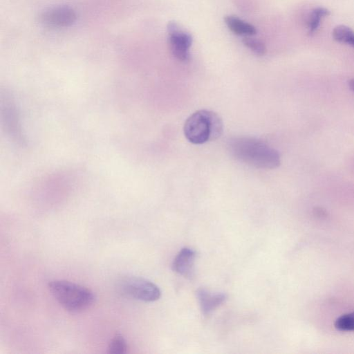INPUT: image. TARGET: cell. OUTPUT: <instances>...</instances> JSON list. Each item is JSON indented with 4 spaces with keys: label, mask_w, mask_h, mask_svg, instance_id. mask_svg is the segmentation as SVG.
Returning <instances> with one entry per match:
<instances>
[{
    "label": "cell",
    "mask_w": 354,
    "mask_h": 354,
    "mask_svg": "<svg viewBox=\"0 0 354 354\" xmlns=\"http://www.w3.org/2000/svg\"><path fill=\"white\" fill-rule=\"evenodd\" d=\"M229 147L236 159L249 165L260 169H274L280 165L279 152L255 138H234Z\"/></svg>",
    "instance_id": "cell-1"
},
{
    "label": "cell",
    "mask_w": 354,
    "mask_h": 354,
    "mask_svg": "<svg viewBox=\"0 0 354 354\" xmlns=\"http://www.w3.org/2000/svg\"><path fill=\"white\" fill-rule=\"evenodd\" d=\"M223 124L216 113L201 109L186 120L183 131L187 140L196 145L216 140L222 134Z\"/></svg>",
    "instance_id": "cell-2"
},
{
    "label": "cell",
    "mask_w": 354,
    "mask_h": 354,
    "mask_svg": "<svg viewBox=\"0 0 354 354\" xmlns=\"http://www.w3.org/2000/svg\"><path fill=\"white\" fill-rule=\"evenodd\" d=\"M48 288L59 304L72 313L89 308L95 300V296L91 290L73 282L55 280L48 283Z\"/></svg>",
    "instance_id": "cell-3"
},
{
    "label": "cell",
    "mask_w": 354,
    "mask_h": 354,
    "mask_svg": "<svg viewBox=\"0 0 354 354\" xmlns=\"http://www.w3.org/2000/svg\"><path fill=\"white\" fill-rule=\"evenodd\" d=\"M122 294L137 300L151 302L161 295L159 288L151 281L139 277H126L119 283Z\"/></svg>",
    "instance_id": "cell-4"
},
{
    "label": "cell",
    "mask_w": 354,
    "mask_h": 354,
    "mask_svg": "<svg viewBox=\"0 0 354 354\" xmlns=\"http://www.w3.org/2000/svg\"><path fill=\"white\" fill-rule=\"evenodd\" d=\"M168 41L172 55L180 62L189 59V48L192 44V35L182 29L174 21L167 25Z\"/></svg>",
    "instance_id": "cell-5"
},
{
    "label": "cell",
    "mask_w": 354,
    "mask_h": 354,
    "mask_svg": "<svg viewBox=\"0 0 354 354\" xmlns=\"http://www.w3.org/2000/svg\"><path fill=\"white\" fill-rule=\"evenodd\" d=\"M76 20L75 11L68 6H59L44 11L40 16L42 24L50 27L63 28L71 26Z\"/></svg>",
    "instance_id": "cell-6"
},
{
    "label": "cell",
    "mask_w": 354,
    "mask_h": 354,
    "mask_svg": "<svg viewBox=\"0 0 354 354\" xmlns=\"http://www.w3.org/2000/svg\"><path fill=\"white\" fill-rule=\"evenodd\" d=\"M196 252L191 248H183L176 256L172 269L179 274L192 279L194 275Z\"/></svg>",
    "instance_id": "cell-7"
},
{
    "label": "cell",
    "mask_w": 354,
    "mask_h": 354,
    "mask_svg": "<svg viewBox=\"0 0 354 354\" xmlns=\"http://www.w3.org/2000/svg\"><path fill=\"white\" fill-rule=\"evenodd\" d=\"M196 297L204 315L210 314L227 299V295L224 293L212 292L204 288L196 290Z\"/></svg>",
    "instance_id": "cell-8"
},
{
    "label": "cell",
    "mask_w": 354,
    "mask_h": 354,
    "mask_svg": "<svg viewBox=\"0 0 354 354\" xmlns=\"http://www.w3.org/2000/svg\"><path fill=\"white\" fill-rule=\"evenodd\" d=\"M224 21L230 30L236 35L248 37L257 33V30L254 26L244 21L236 16H225Z\"/></svg>",
    "instance_id": "cell-9"
},
{
    "label": "cell",
    "mask_w": 354,
    "mask_h": 354,
    "mask_svg": "<svg viewBox=\"0 0 354 354\" xmlns=\"http://www.w3.org/2000/svg\"><path fill=\"white\" fill-rule=\"evenodd\" d=\"M332 35L335 41L354 47V32L349 27L339 25L333 29Z\"/></svg>",
    "instance_id": "cell-10"
},
{
    "label": "cell",
    "mask_w": 354,
    "mask_h": 354,
    "mask_svg": "<svg viewBox=\"0 0 354 354\" xmlns=\"http://www.w3.org/2000/svg\"><path fill=\"white\" fill-rule=\"evenodd\" d=\"M329 15L330 11L327 8L323 7H317L314 8L311 11L308 21V34H313L317 30L322 19Z\"/></svg>",
    "instance_id": "cell-11"
},
{
    "label": "cell",
    "mask_w": 354,
    "mask_h": 354,
    "mask_svg": "<svg viewBox=\"0 0 354 354\" xmlns=\"http://www.w3.org/2000/svg\"><path fill=\"white\" fill-rule=\"evenodd\" d=\"M128 346L125 339L120 334H115L108 346V353L111 354H124L127 352Z\"/></svg>",
    "instance_id": "cell-12"
},
{
    "label": "cell",
    "mask_w": 354,
    "mask_h": 354,
    "mask_svg": "<svg viewBox=\"0 0 354 354\" xmlns=\"http://www.w3.org/2000/svg\"><path fill=\"white\" fill-rule=\"evenodd\" d=\"M334 326L341 331L354 330V312L346 313L339 317L335 320Z\"/></svg>",
    "instance_id": "cell-13"
},
{
    "label": "cell",
    "mask_w": 354,
    "mask_h": 354,
    "mask_svg": "<svg viewBox=\"0 0 354 354\" xmlns=\"http://www.w3.org/2000/svg\"><path fill=\"white\" fill-rule=\"evenodd\" d=\"M242 41L244 46L249 48L256 55L263 56L266 53L265 44L257 39L248 36L243 37Z\"/></svg>",
    "instance_id": "cell-14"
},
{
    "label": "cell",
    "mask_w": 354,
    "mask_h": 354,
    "mask_svg": "<svg viewBox=\"0 0 354 354\" xmlns=\"http://www.w3.org/2000/svg\"><path fill=\"white\" fill-rule=\"evenodd\" d=\"M349 87L354 92V78L350 80Z\"/></svg>",
    "instance_id": "cell-15"
}]
</instances>
